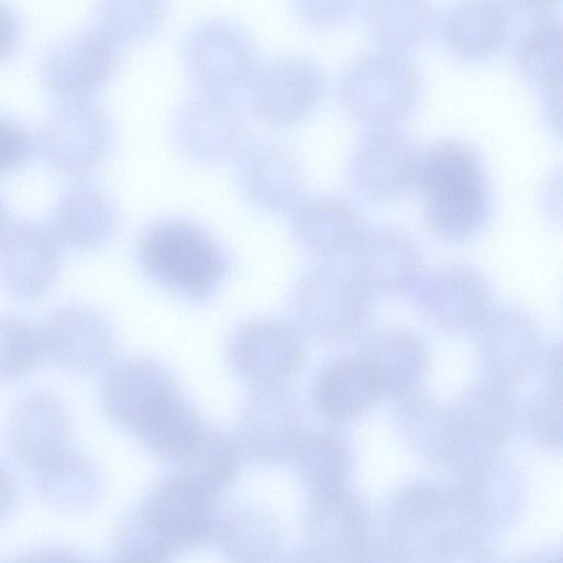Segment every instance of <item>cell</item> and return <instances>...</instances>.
I'll use <instances>...</instances> for the list:
<instances>
[{
  "instance_id": "6da1fadb",
  "label": "cell",
  "mask_w": 563,
  "mask_h": 563,
  "mask_svg": "<svg viewBox=\"0 0 563 563\" xmlns=\"http://www.w3.org/2000/svg\"><path fill=\"white\" fill-rule=\"evenodd\" d=\"M415 184L428 228L445 241H464L484 227L490 190L482 157L470 144L441 140L421 150Z\"/></svg>"
},
{
  "instance_id": "7a4b0ae2",
  "label": "cell",
  "mask_w": 563,
  "mask_h": 563,
  "mask_svg": "<svg viewBox=\"0 0 563 563\" xmlns=\"http://www.w3.org/2000/svg\"><path fill=\"white\" fill-rule=\"evenodd\" d=\"M339 91L345 109L358 121L374 128L395 126L418 104L421 77L404 52L371 49L345 66Z\"/></svg>"
},
{
  "instance_id": "3957f363",
  "label": "cell",
  "mask_w": 563,
  "mask_h": 563,
  "mask_svg": "<svg viewBox=\"0 0 563 563\" xmlns=\"http://www.w3.org/2000/svg\"><path fill=\"white\" fill-rule=\"evenodd\" d=\"M139 256L159 282L189 296L207 295L221 279L225 258L201 227L186 219H164L141 236Z\"/></svg>"
},
{
  "instance_id": "277c9868",
  "label": "cell",
  "mask_w": 563,
  "mask_h": 563,
  "mask_svg": "<svg viewBox=\"0 0 563 563\" xmlns=\"http://www.w3.org/2000/svg\"><path fill=\"white\" fill-rule=\"evenodd\" d=\"M449 406L457 431L451 467L457 474L501 456L519 417L518 401L510 385L488 377L476 380Z\"/></svg>"
},
{
  "instance_id": "5b68a950",
  "label": "cell",
  "mask_w": 563,
  "mask_h": 563,
  "mask_svg": "<svg viewBox=\"0 0 563 563\" xmlns=\"http://www.w3.org/2000/svg\"><path fill=\"white\" fill-rule=\"evenodd\" d=\"M367 300L350 273L328 265L314 267L300 278L295 290L296 329L323 342L346 339L363 324Z\"/></svg>"
},
{
  "instance_id": "8992f818",
  "label": "cell",
  "mask_w": 563,
  "mask_h": 563,
  "mask_svg": "<svg viewBox=\"0 0 563 563\" xmlns=\"http://www.w3.org/2000/svg\"><path fill=\"white\" fill-rule=\"evenodd\" d=\"M252 113L273 126H288L308 117L321 101L325 77L313 60L283 56L256 67L247 80Z\"/></svg>"
},
{
  "instance_id": "52a82bcc",
  "label": "cell",
  "mask_w": 563,
  "mask_h": 563,
  "mask_svg": "<svg viewBox=\"0 0 563 563\" xmlns=\"http://www.w3.org/2000/svg\"><path fill=\"white\" fill-rule=\"evenodd\" d=\"M183 59L192 80L217 95L246 84L256 68L250 34L225 19L205 20L194 26L183 43Z\"/></svg>"
},
{
  "instance_id": "ba28073f",
  "label": "cell",
  "mask_w": 563,
  "mask_h": 563,
  "mask_svg": "<svg viewBox=\"0 0 563 563\" xmlns=\"http://www.w3.org/2000/svg\"><path fill=\"white\" fill-rule=\"evenodd\" d=\"M475 330V356L488 378L511 386L529 379L541 365L542 331L526 310L490 309Z\"/></svg>"
},
{
  "instance_id": "9c48e42d",
  "label": "cell",
  "mask_w": 563,
  "mask_h": 563,
  "mask_svg": "<svg viewBox=\"0 0 563 563\" xmlns=\"http://www.w3.org/2000/svg\"><path fill=\"white\" fill-rule=\"evenodd\" d=\"M421 150L396 126L374 128L362 134L351 151L350 181L369 200L393 198L415 183Z\"/></svg>"
},
{
  "instance_id": "30bf717a",
  "label": "cell",
  "mask_w": 563,
  "mask_h": 563,
  "mask_svg": "<svg viewBox=\"0 0 563 563\" xmlns=\"http://www.w3.org/2000/svg\"><path fill=\"white\" fill-rule=\"evenodd\" d=\"M38 333L42 354L55 366L77 374L103 368L115 349L113 329L96 309L66 305L52 311Z\"/></svg>"
},
{
  "instance_id": "8fae6325",
  "label": "cell",
  "mask_w": 563,
  "mask_h": 563,
  "mask_svg": "<svg viewBox=\"0 0 563 563\" xmlns=\"http://www.w3.org/2000/svg\"><path fill=\"white\" fill-rule=\"evenodd\" d=\"M296 401L284 388L254 389L236 427V446L262 465L282 464L296 456L303 439Z\"/></svg>"
},
{
  "instance_id": "7c38bea8",
  "label": "cell",
  "mask_w": 563,
  "mask_h": 563,
  "mask_svg": "<svg viewBox=\"0 0 563 563\" xmlns=\"http://www.w3.org/2000/svg\"><path fill=\"white\" fill-rule=\"evenodd\" d=\"M230 356L236 374L254 389L283 388L300 371L305 346L295 327L261 319L235 333Z\"/></svg>"
},
{
  "instance_id": "4fadbf2b",
  "label": "cell",
  "mask_w": 563,
  "mask_h": 563,
  "mask_svg": "<svg viewBox=\"0 0 563 563\" xmlns=\"http://www.w3.org/2000/svg\"><path fill=\"white\" fill-rule=\"evenodd\" d=\"M349 254L350 275L368 298L397 297L418 284L421 254L412 236L402 229L366 230Z\"/></svg>"
},
{
  "instance_id": "5bb4252c",
  "label": "cell",
  "mask_w": 563,
  "mask_h": 563,
  "mask_svg": "<svg viewBox=\"0 0 563 563\" xmlns=\"http://www.w3.org/2000/svg\"><path fill=\"white\" fill-rule=\"evenodd\" d=\"M214 499L177 474L156 485L141 508L176 552L200 548L216 536Z\"/></svg>"
},
{
  "instance_id": "9a60e30c",
  "label": "cell",
  "mask_w": 563,
  "mask_h": 563,
  "mask_svg": "<svg viewBox=\"0 0 563 563\" xmlns=\"http://www.w3.org/2000/svg\"><path fill=\"white\" fill-rule=\"evenodd\" d=\"M70 417L59 398L46 391L22 396L11 408L5 440L20 463L40 470L68 450Z\"/></svg>"
},
{
  "instance_id": "2e32d148",
  "label": "cell",
  "mask_w": 563,
  "mask_h": 563,
  "mask_svg": "<svg viewBox=\"0 0 563 563\" xmlns=\"http://www.w3.org/2000/svg\"><path fill=\"white\" fill-rule=\"evenodd\" d=\"M420 303L437 329L460 334L473 331L490 310V290L484 276L466 264H446L421 285Z\"/></svg>"
},
{
  "instance_id": "e0dca14e",
  "label": "cell",
  "mask_w": 563,
  "mask_h": 563,
  "mask_svg": "<svg viewBox=\"0 0 563 563\" xmlns=\"http://www.w3.org/2000/svg\"><path fill=\"white\" fill-rule=\"evenodd\" d=\"M174 132L181 151L202 162L239 154L244 140L240 113L221 95L210 92L191 97L179 108Z\"/></svg>"
},
{
  "instance_id": "ac0fdd59",
  "label": "cell",
  "mask_w": 563,
  "mask_h": 563,
  "mask_svg": "<svg viewBox=\"0 0 563 563\" xmlns=\"http://www.w3.org/2000/svg\"><path fill=\"white\" fill-rule=\"evenodd\" d=\"M289 223L297 241L322 257L350 253L366 231L358 208L339 195L300 196L289 208Z\"/></svg>"
},
{
  "instance_id": "d6986e66",
  "label": "cell",
  "mask_w": 563,
  "mask_h": 563,
  "mask_svg": "<svg viewBox=\"0 0 563 563\" xmlns=\"http://www.w3.org/2000/svg\"><path fill=\"white\" fill-rule=\"evenodd\" d=\"M303 529L312 548L339 561L373 531L372 515L349 486L309 493Z\"/></svg>"
},
{
  "instance_id": "ffe728a7",
  "label": "cell",
  "mask_w": 563,
  "mask_h": 563,
  "mask_svg": "<svg viewBox=\"0 0 563 563\" xmlns=\"http://www.w3.org/2000/svg\"><path fill=\"white\" fill-rule=\"evenodd\" d=\"M238 178L242 191L258 208H290L300 197L301 175L292 153L279 143L262 141L239 152Z\"/></svg>"
},
{
  "instance_id": "44dd1931",
  "label": "cell",
  "mask_w": 563,
  "mask_h": 563,
  "mask_svg": "<svg viewBox=\"0 0 563 563\" xmlns=\"http://www.w3.org/2000/svg\"><path fill=\"white\" fill-rule=\"evenodd\" d=\"M358 355L373 371L384 397L401 400L417 393L428 353L421 339L405 329H379L365 336Z\"/></svg>"
},
{
  "instance_id": "7402d4cb",
  "label": "cell",
  "mask_w": 563,
  "mask_h": 563,
  "mask_svg": "<svg viewBox=\"0 0 563 563\" xmlns=\"http://www.w3.org/2000/svg\"><path fill=\"white\" fill-rule=\"evenodd\" d=\"M512 26L509 3L463 1L450 7L440 21V35L455 55L476 59L489 56L508 40Z\"/></svg>"
},
{
  "instance_id": "603a6c76",
  "label": "cell",
  "mask_w": 563,
  "mask_h": 563,
  "mask_svg": "<svg viewBox=\"0 0 563 563\" xmlns=\"http://www.w3.org/2000/svg\"><path fill=\"white\" fill-rule=\"evenodd\" d=\"M312 396L319 412L338 423L360 419L384 398L373 371L358 354L324 368Z\"/></svg>"
},
{
  "instance_id": "cb8c5ba5",
  "label": "cell",
  "mask_w": 563,
  "mask_h": 563,
  "mask_svg": "<svg viewBox=\"0 0 563 563\" xmlns=\"http://www.w3.org/2000/svg\"><path fill=\"white\" fill-rule=\"evenodd\" d=\"M58 269L56 249L37 231H19L0 247V285L16 299L43 297L55 283Z\"/></svg>"
},
{
  "instance_id": "d4e9b609",
  "label": "cell",
  "mask_w": 563,
  "mask_h": 563,
  "mask_svg": "<svg viewBox=\"0 0 563 563\" xmlns=\"http://www.w3.org/2000/svg\"><path fill=\"white\" fill-rule=\"evenodd\" d=\"M531 21L517 35L514 58L532 85L548 91L561 88L562 22L553 2H525Z\"/></svg>"
},
{
  "instance_id": "484cf974",
  "label": "cell",
  "mask_w": 563,
  "mask_h": 563,
  "mask_svg": "<svg viewBox=\"0 0 563 563\" xmlns=\"http://www.w3.org/2000/svg\"><path fill=\"white\" fill-rule=\"evenodd\" d=\"M176 388L172 376L147 361H129L113 368L101 388L107 416L130 430L163 395Z\"/></svg>"
},
{
  "instance_id": "4316f807",
  "label": "cell",
  "mask_w": 563,
  "mask_h": 563,
  "mask_svg": "<svg viewBox=\"0 0 563 563\" xmlns=\"http://www.w3.org/2000/svg\"><path fill=\"white\" fill-rule=\"evenodd\" d=\"M394 420L399 434L413 451L451 467L457 431L449 404L416 393L399 400Z\"/></svg>"
},
{
  "instance_id": "83f0119b",
  "label": "cell",
  "mask_w": 563,
  "mask_h": 563,
  "mask_svg": "<svg viewBox=\"0 0 563 563\" xmlns=\"http://www.w3.org/2000/svg\"><path fill=\"white\" fill-rule=\"evenodd\" d=\"M207 428L177 388L157 399L141 417L133 432L161 457L181 461Z\"/></svg>"
},
{
  "instance_id": "f1b7e54d",
  "label": "cell",
  "mask_w": 563,
  "mask_h": 563,
  "mask_svg": "<svg viewBox=\"0 0 563 563\" xmlns=\"http://www.w3.org/2000/svg\"><path fill=\"white\" fill-rule=\"evenodd\" d=\"M216 534L227 563H271L280 545L276 519L253 505L236 506L219 518Z\"/></svg>"
},
{
  "instance_id": "f546056e",
  "label": "cell",
  "mask_w": 563,
  "mask_h": 563,
  "mask_svg": "<svg viewBox=\"0 0 563 563\" xmlns=\"http://www.w3.org/2000/svg\"><path fill=\"white\" fill-rule=\"evenodd\" d=\"M434 24V9L422 0L371 1L365 9V25L382 48L404 52L419 44Z\"/></svg>"
},
{
  "instance_id": "4dcf8cb0",
  "label": "cell",
  "mask_w": 563,
  "mask_h": 563,
  "mask_svg": "<svg viewBox=\"0 0 563 563\" xmlns=\"http://www.w3.org/2000/svg\"><path fill=\"white\" fill-rule=\"evenodd\" d=\"M296 457L299 477L309 493L349 486L353 454L343 435L323 431L306 437Z\"/></svg>"
},
{
  "instance_id": "1f68e13d",
  "label": "cell",
  "mask_w": 563,
  "mask_h": 563,
  "mask_svg": "<svg viewBox=\"0 0 563 563\" xmlns=\"http://www.w3.org/2000/svg\"><path fill=\"white\" fill-rule=\"evenodd\" d=\"M35 473L45 500L60 508H81L99 493L100 477L96 466L71 448Z\"/></svg>"
},
{
  "instance_id": "d6a6232c",
  "label": "cell",
  "mask_w": 563,
  "mask_h": 563,
  "mask_svg": "<svg viewBox=\"0 0 563 563\" xmlns=\"http://www.w3.org/2000/svg\"><path fill=\"white\" fill-rule=\"evenodd\" d=\"M179 463L178 475L217 498L234 483L239 474V449L222 434L207 429L192 451Z\"/></svg>"
},
{
  "instance_id": "836d02e7",
  "label": "cell",
  "mask_w": 563,
  "mask_h": 563,
  "mask_svg": "<svg viewBox=\"0 0 563 563\" xmlns=\"http://www.w3.org/2000/svg\"><path fill=\"white\" fill-rule=\"evenodd\" d=\"M42 355L38 333L23 318L0 314V383L31 373Z\"/></svg>"
},
{
  "instance_id": "e575fe53",
  "label": "cell",
  "mask_w": 563,
  "mask_h": 563,
  "mask_svg": "<svg viewBox=\"0 0 563 563\" xmlns=\"http://www.w3.org/2000/svg\"><path fill=\"white\" fill-rule=\"evenodd\" d=\"M174 550L142 508L121 525L114 542V563H169Z\"/></svg>"
},
{
  "instance_id": "d590c367",
  "label": "cell",
  "mask_w": 563,
  "mask_h": 563,
  "mask_svg": "<svg viewBox=\"0 0 563 563\" xmlns=\"http://www.w3.org/2000/svg\"><path fill=\"white\" fill-rule=\"evenodd\" d=\"M523 422L530 438L539 445L555 450L562 442V388L547 386L523 408Z\"/></svg>"
},
{
  "instance_id": "8d00e7d4",
  "label": "cell",
  "mask_w": 563,
  "mask_h": 563,
  "mask_svg": "<svg viewBox=\"0 0 563 563\" xmlns=\"http://www.w3.org/2000/svg\"><path fill=\"white\" fill-rule=\"evenodd\" d=\"M338 563H410L406 554L387 534L374 530Z\"/></svg>"
},
{
  "instance_id": "74e56055",
  "label": "cell",
  "mask_w": 563,
  "mask_h": 563,
  "mask_svg": "<svg viewBox=\"0 0 563 563\" xmlns=\"http://www.w3.org/2000/svg\"><path fill=\"white\" fill-rule=\"evenodd\" d=\"M300 15L314 25H332L343 21L357 4L352 1L298 2Z\"/></svg>"
},
{
  "instance_id": "f35d334b",
  "label": "cell",
  "mask_w": 563,
  "mask_h": 563,
  "mask_svg": "<svg viewBox=\"0 0 563 563\" xmlns=\"http://www.w3.org/2000/svg\"><path fill=\"white\" fill-rule=\"evenodd\" d=\"M26 139L15 125L0 119V168L14 165L24 156Z\"/></svg>"
},
{
  "instance_id": "ab89813d",
  "label": "cell",
  "mask_w": 563,
  "mask_h": 563,
  "mask_svg": "<svg viewBox=\"0 0 563 563\" xmlns=\"http://www.w3.org/2000/svg\"><path fill=\"white\" fill-rule=\"evenodd\" d=\"M16 563H96L65 550L42 549L20 558Z\"/></svg>"
},
{
  "instance_id": "60d3db41",
  "label": "cell",
  "mask_w": 563,
  "mask_h": 563,
  "mask_svg": "<svg viewBox=\"0 0 563 563\" xmlns=\"http://www.w3.org/2000/svg\"><path fill=\"white\" fill-rule=\"evenodd\" d=\"M16 497V482L11 472L0 463V521L12 511Z\"/></svg>"
},
{
  "instance_id": "b9f144b4",
  "label": "cell",
  "mask_w": 563,
  "mask_h": 563,
  "mask_svg": "<svg viewBox=\"0 0 563 563\" xmlns=\"http://www.w3.org/2000/svg\"><path fill=\"white\" fill-rule=\"evenodd\" d=\"M543 114L553 130L560 132L561 128V88L542 92Z\"/></svg>"
},
{
  "instance_id": "7bdbcfd3",
  "label": "cell",
  "mask_w": 563,
  "mask_h": 563,
  "mask_svg": "<svg viewBox=\"0 0 563 563\" xmlns=\"http://www.w3.org/2000/svg\"><path fill=\"white\" fill-rule=\"evenodd\" d=\"M278 563H336L328 554L311 548L292 551L285 555Z\"/></svg>"
},
{
  "instance_id": "ee69618b",
  "label": "cell",
  "mask_w": 563,
  "mask_h": 563,
  "mask_svg": "<svg viewBox=\"0 0 563 563\" xmlns=\"http://www.w3.org/2000/svg\"><path fill=\"white\" fill-rule=\"evenodd\" d=\"M12 32L13 26L10 18L0 10V52L9 45Z\"/></svg>"
},
{
  "instance_id": "f6af8a7d",
  "label": "cell",
  "mask_w": 563,
  "mask_h": 563,
  "mask_svg": "<svg viewBox=\"0 0 563 563\" xmlns=\"http://www.w3.org/2000/svg\"><path fill=\"white\" fill-rule=\"evenodd\" d=\"M515 563H561V555L554 552H540L522 558Z\"/></svg>"
}]
</instances>
